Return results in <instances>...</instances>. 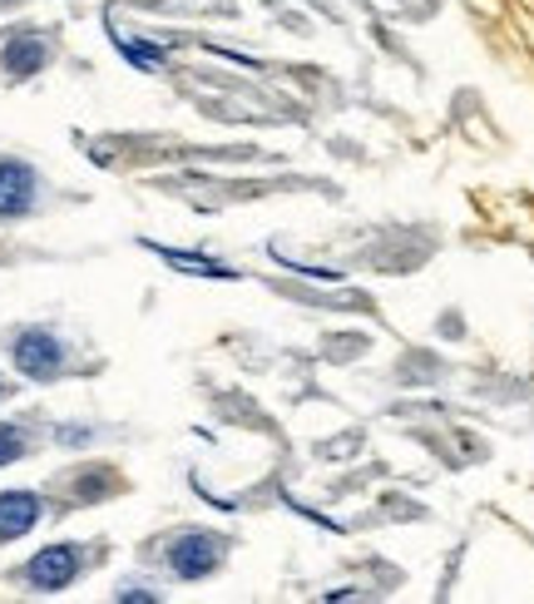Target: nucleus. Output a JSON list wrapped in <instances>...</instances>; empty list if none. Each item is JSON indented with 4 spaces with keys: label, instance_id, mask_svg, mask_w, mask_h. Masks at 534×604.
Returning a JSON list of instances; mask_svg holds the SVG:
<instances>
[{
    "label": "nucleus",
    "instance_id": "6",
    "mask_svg": "<svg viewBox=\"0 0 534 604\" xmlns=\"http://www.w3.org/2000/svg\"><path fill=\"white\" fill-rule=\"evenodd\" d=\"M40 510L45 506L35 491H0V545H5V540H21L25 530H35Z\"/></svg>",
    "mask_w": 534,
    "mask_h": 604
},
{
    "label": "nucleus",
    "instance_id": "7",
    "mask_svg": "<svg viewBox=\"0 0 534 604\" xmlns=\"http://www.w3.org/2000/svg\"><path fill=\"white\" fill-rule=\"evenodd\" d=\"M31 451V442H25V432L15 426V421H0V466L21 461V456Z\"/></svg>",
    "mask_w": 534,
    "mask_h": 604
},
{
    "label": "nucleus",
    "instance_id": "1",
    "mask_svg": "<svg viewBox=\"0 0 534 604\" xmlns=\"http://www.w3.org/2000/svg\"><path fill=\"white\" fill-rule=\"evenodd\" d=\"M228 560V540L214 530H183L169 540V570L179 580H208Z\"/></svg>",
    "mask_w": 534,
    "mask_h": 604
},
{
    "label": "nucleus",
    "instance_id": "5",
    "mask_svg": "<svg viewBox=\"0 0 534 604\" xmlns=\"http://www.w3.org/2000/svg\"><path fill=\"white\" fill-rule=\"evenodd\" d=\"M0 65L11 80H31L50 65V40L40 31H11V40L0 45Z\"/></svg>",
    "mask_w": 534,
    "mask_h": 604
},
{
    "label": "nucleus",
    "instance_id": "9",
    "mask_svg": "<svg viewBox=\"0 0 534 604\" xmlns=\"http://www.w3.org/2000/svg\"><path fill=\"white\" fill-rule=\"evenodd\" d=\"M0 5H21V0H0Z\"/></svg>",
    "mask_w": 534,
    "mask_h": 604
},
{
    "label": "nucleus",
    "instance_id": "10",
    "mask_svg": "<svg viewBox=\"0 0 534 604\" xmlns=\"http://www.w3.org/2000/svg\"><path fill=\"white\" fill-rule=\"evenodd\" d=\"M0 397H5V387H0Z\"/></svg>",
    "mask_w": 534,
    "mask_h": 604
},
{
    "label": "nucleus",
    "instance_id": "2",
    "mask_svg": "<svg viewBox=\"0 0 534 604\" xmlns=\"http://www.w3.org/2000/svg\"><path fill=\"white\" fill-rule=\"evenodd\" d=\"M11 357H15V367H21L31 382H54L64 372V347H60V337H54L50 327H25V333L15 337Z\"/></svg>",
    "mask_w": 534,
    "mask_h": 604
},
{
    "label": "nucleus",
    "instance_id": "3",
    "mask_svg": "<svg viewBox=\"0 0 534 604\" xmlns=\"http://www.w3.org/2000/svg\"><path fill=\"white\" fill-rule=\"evenodd\" d=\"M80 570H85L80 545H50V551H40L25 565V584H31L35 594H60L80 580Z\"/></svg>",
    "mask_w": 534,
    "mask_h": 604
},
{
    "label": "nucleus",
    "instance_id": "8",
    "mask_svg": "<svg viewBox=\"0 0 534 604\" xmlns=\"http://www.w3.org/2000/svg\"><path fill=\"white\" fill-rule=\"evenodd\" d=\"M80 500H99L109 496V491H119V475H80Z\"/></svg>",
    "mask_w": 534,
    "mask_h": 604
},
{
    "label": "nucleus",
    "instance_id": "4",
    "mask_svg": "<svg viewBox=\"0 0 534 604\" xmlns=\"http://www.w3.org/2000/svg\"><path fill=\"white\" fill-rule=\"evenodd\" d=\"M35 194H40V173L25 159H0V218L31 214Z\"/></svg>",
    "mask_w": 534,
    "mask_h": 604
}]
</instances>
